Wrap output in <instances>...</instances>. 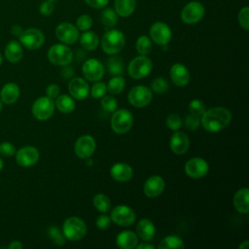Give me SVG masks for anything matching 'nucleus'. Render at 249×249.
I'll return each mask as SVG.
<instances>
[{"label":"nucleus","mask_w":249,"mask_h":249,"mask_svg":"<svg viewBox=\"0 0 249 249\" xmlns=\"http://www.w3.org/2000/svg\"><path fill=\"white\" fill-rule=\"evenodd\" d=\"M200 118V124L209 132H218L227 127L231 121V112L225 107H212L205 110Z\"/></svg>","instance_id":"obj_1"},{"label":"nucleus","mask_w":249,"mask_h":249,"mask_svg":"<svg viewBox=\"0 0 249 249\" xmlns=\"http://www.w3.org/2000/svg\"><path fill=\"white\" fill-rule=\"evenodd\" d=\"M125 45V38L122 31L111 29L107 31L101 39V48L108 54H116L120 53Z\"/></svg>","instance_id":"obj_2"},{"label":"nucleus","mask_w":249,"mask_h":249,"mask_svg":"<svg viewBox=\"0 0 249 249\" xmlns=\"http://www.w3.org/2000/svg\"><path fill=\"white\" fill-rule=\"evenodd\" d=\"M62 232L65 238L71 241L80 240L87 233V225L81 218L72 216L64 221L62 226Z\"/></svg>","instance_id":"obj_3"},{"label":"nucleus","mask_w":249,"mask_h":249,"mask_svg":"<svg viewBox=\"0 0 249 249\" xmlns=\"http://www.w3.org/2000/svg\"><path fill=\"white\" fill-rule=\"evenodd\" d=\"M153 68L152 60L146 56L140 54L139 56L134 57L128 64L127 72L129 76L133 79L139 80L147 77Z\"/></svg>","instance_id":"obj_4"},{"label":"nucleus","mask_w":249,"mask_h":249,"mask_svg":"<svg viewBox=\"0 0 249 249\" xmlns=\"http://www.w3.org/2000/svg\"><path fill=\"white\" fill-rule=\"evenodd\" d=\"M133 124L132 114L125 109H120L113 112L111 118V127L118 134L127 132Z\"/></svg>","instance_id":"obj_5"},{"label":"nucleus","mask_w":249,"mask_h":249,"mask_svg":"<svg viewBox=\"0 0 249 249\" xmlns=\"http://www.w3.org/2000/svg\"><path fill=\"white\" fill-rule=\"evenodd\" d=\"M72 57V51L69 47L63 44H54L48 51V58L54 65H68L71 62Z\"/></svg>","instance_id":"obj_6"},{"label":"nucleus","mask_w":249,"mask_h":249,"mask_svg":"<svg viewBox=\"0 0 249 249\" xmlns=\"http://www.w3.org/2000/svg\"><path fill=\"white\" fill-rule=\"evenodd\" d=\"M31 110L37 120L46 121L50 119L54 112V102L48 96H41L34 101Z\"/></svg>","instance_id":"obj_7"},{"label":"nucleus","mask_w":249,"mask_h":249,"mask_svg":"<svg viewBox=\"0 0 249 249\" xmlns=\"http://www.w3.org/2000/svg\"><path fill=\"white\" fill-rule=\"evenodd\" d=\"M19 43L28 50H37L45 42V36L43 32L38 28H27L22 30L18 36Z\"/></svg>","instance_id":"obj_8"},{"label":"nucleus","mask_w":249,"mask_h":249,"mask_svg":"<svg viewBox=\"0 0 249 249\" xmlns=\"http://www.w3.org/2000/svg\"><path fill=\"white\" fill-rule=\"evenodd\" d=\"M203 5L198 1H191L181 11V18L187 24H194L200 21L204 16Z\"/></svg>","instance_id":"obj_9"},{"label":"nucleus","mask_w":249,"mask_h":249,"mask_svg":"<svg viewBox=\"0 0 249 249\" xmlns=\"http://www.w3.org/2000/svg\"><path fill=\"white\" fill-rule=\"evenodd\" d=\"M152 90L145 86H135L128 91L127 98L129 103L134 107H145L152 100Z\"/></svg>","instance_id":"obj_10"},{"label":"nucleus","mask_w":249,"mask_h":249,"mask_svg":"<svg viewBox=\"0 0 249 249\" xmlns=\"http://www.w3.org/2000/svg\"><path fill=\"white\" fill-rule=\"evenodd\" d=\"M111 220L121 227H129L135 221V213L126 205H118L111 211Z\"/></svg>","instance_id":"obj_11"},{"label":"nucleus","mask_w":249,"mask_h":249,"mask_svg":"<svg viewBox=\"0 0 249 249\" xmlns=\"http://www.w3.org/2000/svg\"><path fill=\"white\" fill-rule=\"evenodd\" d=\"M55 36L60 42L71 45L76 43L80 34L78 28L72 23L61 22L55 28Z\"/></svg>","instance_id":"obj_12"},{"label":"nucleus","mask_w":249,"mask_h":249,"mask_svg":"<svg viewBox=\"0 0 249 249\" xmlns=\"http://www.w3.org/2000/svg\"><path fill=\"white\" fill-rule=\"evenodd\" d=\"M185 173L191 178L198 179L205 176L209 170L207 161L201 158H193L185 164Z\"/></svg>","instance_id":"obj_13"},{"label":"nucleus","mask_w":249,"mask_h":249,"mask_svg":"<svg viewBox=\"0 0 249 249\" xmlns=\"http://www.w3.org/2000/svg\"><path fill=\"white\" fill-rule=\"evenodd\" d=\"M95 140L92 136L83 135L77 139L74 146V150L77 157L86 160L91 157V155L95 151Z\"/></svg>","instance_id":"obj_14"},{"label":"nucleus","mask_w":249,"mask_h":249,"mask_svg":"<svg viewBox=\"0 0 249 249\" xmlns=\"http://www.w3.org/2000/svg\"><path fill=\"white\" fill-rule=\"evenodd\" d=\"M82 70L85 78L90 82H97L104 75V66L96 58H89L86 60L83 64Z\"/></svg>","instance_id":"obj_15"},{"label":"nucleus","mask_w":249,"mask_h":249,"mask_svg":"<svg viewBox=\"0 0 249 249\" xmlns=\"http://www.w3.org/2000/svg\"><path fill=\"white\" fill-rule=\"evenodd\" d=\"M150 36L156 44L165 46L171 40L172 33L169 26L166 23L158 21L151 26Z\"/></svg>","instance_id":"obj_16"},{"label":"nucleus","mask_w":249,"mask_h":249,"mask_svg":"<svg viewBox=\"0 0 249 249\" xmlns=\"http://www.w3.org/2000/svg\"><path fill=\"white\" fill-rule=\"evenodd\" d=\"M39 160V152L33 146H24L16 154V160L18 165L30 167L37 163Z\"/></svg>","instance_id":"obj_17"},{"label":"nucleus","mask_w":249,"mask_h":249,"mask_svg":"<svg viewBox=\"0 0 249 249\" xmlns=\"http://www.w3.org/2000/svg\"><path fill=\"white\" fill-rule=\"evenodd\" d=\"M68 90L71 96L78 100H83L87 98L89 93V88L88 83L86 82V80L80 77L73 78L69 82Z\"/></svg>","instance_id":"obj_18"},{"label":"nucleus","mask_w":249,"mask_h":249,"mask_svg":"<svg viewBox=\"0 0 249 249\" xmlns=\"http://www.w3.org/2000/svg\"><path fill=\"white\" fill-rule=\"evenodd\" d=\"M164 187V180L159 175H154L146 180L143 187V191L148 197H156L159 196L163 192Z\"/></svg>","instance_id":"obj_19"},{"label":"nucleus","mask_w":249,"mask_h":249,"mask_svg":"<svg viewBox=\"0 0 249 249\" xmlns=\"http://www.w3.org/2000/svg\"><path fill=\"white\" fill-rule=\"evenodd\" d=\"M169 146L173 153L177 155H183L189 149V146H190L189 137L184 132L176 131L170 137Z\"/></svg>","instance_id":"obj_20"},{"label":"nucleus","mask_w":249,"mask_h":249,"mask_svg":"<svg viewBox=\"0 0 249 249\" xmlns=\"http://www.w3.org/2000/svg\"><path fill=\"white\" fill-rule=\"evenodd\" d=\"M170 78L172 82L178 87H185L190 81V73L188 68L181 64L175 63L170 68Z\"/></svg>","instance_id":"obj_21"},{"label":"nucleus","mask_w":249,"mask_h":249,"mask_svg":"<svg viewBox=\"0 0 249 249\" xmlns=\"http://www.w3.org/2000/svg\"><path fill=\"white\" fill-rule=\"evenodd\" d=\"M110 174L116 181L127 182L132 178L133 170L132 167L125 162H117L111 167Z\"/></svg>","instance_id":"obj_22"},{"label":"nucleus","mask_w":249,"mask_h":249,"mask_svg":"<svg viewBox=\"0 0 249 249\" xmlns=\"http://www.w3.org/2000/svg\"><path fill=\"white\" fill-rule=\"evenodd\" d=\"M19 88L15 83L6 84L0 91V99L3 103L11 105L14 104L19 97Z\"/></svg>","instance_id":"obj_23"},{"label":"nucleus","mask_w":249,"mask_h":249,"mask_svg":"<svg viewBox=\"0 0 249 249\" xmlns=\"http://www.w3.org/2000/svg\"><path fill=\"white\" fill-rule=\"evenodd\" d=\"M249 191L247 188L239 189L233 196V206L241 214H247L249 211Z\"/></svg>","instance_id":"obj_24"},{"label":"nucleus","mask_w":249,"mask_h":249,"mask_svg":"<svg viewBox=\"0 0 249 249\" xmlns=\"http://www.w3.org/2000/svg\"><path fill=\"white\" fill-rule=\"evenodd\" d=\"M137 235L144 241H149L155 236L156 229L152 221L149 219H141L136 226Z\"/></svg>","instance_id":"obj_25"},{"label":"nucleus","mask_w":249,"mask_h":249,"mask_svg":"<svg viewBox=\"0 0 249 249\" xmlns=\"http://www.w3.org/2000/svg\"><path fill=\"white\" fill-rule=\"evenodd\" d=\"M116 243L120 248L132 249L138 244V237L131 231H124L117 235Z\"/></svg>","instance_id":"obj_26"},{"label":"nucleus","mask_w":249,"mask_h":249,"mask_svg":"<svg viewBox=\"0 0 249 249\" xmlns=\"http://www.w3.org/2000/svg\"><path fill=\"white\" fill-rule=\"evenodd\" d=\"M5 56L12 63L18 62L23 56L21 44L16 40L10 41L5 47Z\"/></svg>","instance_id":"obj_27"},{"label":"nucleus","mask_w":249,"mask_h":249,"mask_svg":"<svg viewBox=\"0 0 249 249\" xmlns=\"http://www.w3.org/2000/svg\"><path fill=\"white\" fill-rule=\"evenodd\" d=\"M116 13L124 18L129 17L135 10L136 0H115Z\"/></svg>","instance_id":"obj_28"},{"label":"nucleus","mask_w":249,"mask_h":249,"mask_svg":"<svg viewBox=\"0 0 249 249\" xmlns=\"http://www.w3.org/2000/svg\"><path fill=\"white\" fill-rule=\"evenodd\" d=\"M55 106L59 112L68 114V113H71L74 111V109L76 107V103L70 95L61 94L56 97Z\"/></svg>","instance_id":"obj_29"},{"label":"nucleus","mask_w":249,"mask_h":249,"mask_svg":"<svg viewBox=\"0 0 249 249\" xmlns=\"http://www.w3.org/2000/svg\"><path fill=\"white\" fill-rule=\"evenodd\" d=\"M80 43L86 50L93 51L99 45V38L96 33L92 31H85L80 38Z\"/></svg>","instance_id":"obj_30"},{"label":"nucleus","mask_w":249,"mask_h":249,"mask_svg":"<svg viewBox=\"0 0 249 249\" xmlns=\"http://www.w3.org/2000/svg\"><path fill=\"white\" fill-rule=\"evenodd\" d=\"M184 241L178 235H167L159 244L160 249H182L184 248Z\"/></svg>","instance_id":"obj_31"},{"label":"nucleus","mask_w":249,"mask_h":249,"mask_svg":"<svg viewBox=\"0 0 249 249\" xmlns=\"http://www.w3.org/2000/svg\"><path fill=\"white\" fill-rule=\"evenodd\" d=\"M93 206L102 213H107L111 208L110 198L104 194H97L93 196L92 199Z\"/></svg>","instance_id":"obj_32"},{"label":"nucleus","mask_w":249,"mask_h":249,"mask_svg":"<svg viewBox=\"0 0 249 249\" xmlns=\"http://www.w3.org/2000/svg\"><path fill=\"white\" fill-rule=\"evenodd\" d=\"M125 86V81L123 77L121 76H115L113 78H111L108 82V84L106 85L107 87V90L111 93V94H119L121 93Z\"/></svg>","instance_id":"obj_33"},{"label":"nucleus","mask_w":249,"mask_h":249,"mask_svg":"<svg viewBox=\"0 0 249 249\" xmlns=\"http://www.w3.org/2000/svg\"><path fill=\"white\" fill-rule=\"evenodd\" d=\"M100 21L106 27H113L118 22V14L111 8L105 9L100 16Z\"/></svg>","instance_id":"obj_34"},{"label":"nucleus","mask_w":249,"mask_h":249,"mask_svg":"<svg viewBox=\"0 0 249 249\" xmlns=\"http://www.w3.org/2000/svg\"><path fill=\"white\" fill-rule=\"evenodd\" d=\"M136 50L142 55L148 54L152 51V42L150 38L146 35L138 37L136 41Z\"/></svg>","instance_id":"obj_35"},{"label":"nucleus","mask_w":249,"mask_h":249,"mask_svg":"<svg viewBox=\"0 0 249 249\" xmlns=\"http://www.w3.org/2000/svg\"><path fill=\"white\" fill-rule=\"evenodd\" d=\"M107 66L109 69V72L112 75H121L124 70V64L123 60L118 56H112L107 61Z\"/></svg>","instance_id":"obj_36"},{"label":"nucleus","mask_w":249,"mask_h":249,"mask_svg":"<svg viewBox=\"0 0 249 249\" xmlns=\"http://www.w3.org/2000/svg\"><path fill=\"white\" fill-rule=\"evenodd\" d=\"M168 83L165 79L161 78V77H158L156 79H154L152 81L151 84V89L154 92L158 93V94H161L164 93L167 89H168Z\"/></svg>","instance_id":"obj_37"},{"label":"nucleus","mask_w":249,"mask_h":249,"mask_svg":"<svg viewBox=\"0 0 249 249\" xmlns=\"http://www.w3.org/2000/svg\"><path fill=\"white\" fill-rule=\"evenodd\" d=\"M101 106L102 108L109 113H113L117 110L118 102L117 99L111 95H104L101 99Z\"/></svg>","instance_id":"obj_38"},{"label":"nucleus","mask_w":249,"mask_h":249,"mask_svg":"<svg viewBox=\"0 0 249 249\" xmlns=\"http://www.w3.org/2000/svg\"><path fill=\"white\" fill-rule=\"evenodd\" d=\"M190 114L196 116H201L205 111V104L200 99H193L189 104Z\"/></svg>","instance_id":"obj_39"},{"label":"nucleus","mask_w":249,"mask_h":249,"mask_svg":"<svg viewBox=\"0 0 249 249\" xmlns=\"http://www.w3.org/2000/svg\"><path fill=\"white\" fill-rule=\"evenodd\" d=\"M49 236L56 245H63L65 243V236L56 227H51L48 231Z\"/></svg>","instance_id":"obj_40"},{"label":"nucleus","mask_w":249,"mask_h":249,"mask_svg":"<svg viewBox=\"0 0 249 249\" xmlns=\"http://www.w3.org/2000/svg\"><path fill=\"white\" fill-rule=\"evenodd\" d=\"M92 23H93L92 18L89 15H82L76 20L77 28L80 30H83V31L89 30L92 26Z\"/></svg>","instance_id":"obj_41"},{"label":"nucleus","mask_w":249,"mask_h":249,"mask_svg":"<svg viewBox=\"0 0 249 249\" xmlns=\"http://www.w3.org/2000/svg\"><path fill=\"white\" fill-rule=\"evenodd\" d=\"M107 91V87L104 83L102 82H96L90 89V95L93 98H101L102 96L105 95Z\"/></svg>","instance_id":"obj_42"},{"label":"nucleus","mask_w":249,"mask_h":249,"mask_svg":"<svg viewBox=\"0 0 249 249\" xmlns=\"http://www.w3.org/2000/svg\"><path fill=\"white\" fill-rule=\"evenodd\" d=\"M166 125L172 130H178L182 126V120L177 114H169L166 118Z\"/></svg>","instance_id":"obj_43"},{"label":"nucleus","mask_w":249,"mask_h":249,"mask_svg":"<svg viewBox=\"0 0 249 249\" xmlns=\"http://www.w3.org/2000/svg\"><path fill=\"white\" fill-rule=\"evenodd\" d=\"M238 22L245 30L249 28V8L244 7L238 13Z\"/></svg>","instance_id":"obj_44"},{"label":"nucleus","mask_w":249,"mask_h":249,"mask_svg":"<svg viewBox=\"0 0 249 249\" xmlns=\"http://www.w3.org/2000/svg\"><path fill=\"white\" fill-rule=\"evenodd\" d=\"M200 124V118L199 116H196L193 114H190L186 117L185 120V126L189 128L190 130L196 129Z\"/></svg>","instance_id":"obj_45"},{"label":"nucleus","mask_w":249,"mask_h":249,"mask_svg":"<svg viewBox=\"0 0 249 249\" xmlns=\"http://www.w3.org/2000/svg\"><path fill=\"white\" fill-rule=\"evenodd\" d=\"M16 154L15 146L10 142H2L0 143V155L4 157H12Z\"/></svg>","instance_id":"obj_46"},{"label":"nucleus","mask_w":249,"mask_h":249,"mask_svg":"<svg viewBox=\"0 0 249 249\" xmlns=\"http://www.w3.org/2000/svg\"><path fill=\"white\" fill-rule=\"evenodd\" d=\"M53 11H54V4L50 0H46L42 2L39 7V12L44 16H50L53 14Z\"/></svg>","instance_id":"obj_47"},{"label":"nucleus","mask_w":249,"mask_h":249,"mask_svg":"<svg viewBox=\"0 0 249 249\" xmlns=\"http://www.w3.org/2000/svg\"><path fill=\"white\" fill-rule=\"evenodd\" d=\"M111 225V218L107 215H100L96 219V226L99 230H107Z\"/></svg>","instance_id":"obj_48"},{"label":"nucleus","mask_w":249,"mask_h":249,"mask_svg":"<svg viewBox=\"0 0 249 249\" xmlns=\"http://www.w3.org/2000/svg\"><path fill=\"white\" fill-rule=\"evenodd\" d=\"M59 91H60V89H59V87L56 84H51L46 89L47 96L52 98V99L56 98L59 95Z\"/></svg>","instance_id":"obj_49"},{"label":"nucleus","mask_w":249,"mask_h":249,"mask_svg":"<svg viewBox=\"0 0 249 249\" xmlns=\"http://www.w3.org/2000/svg\"><path fill=\"white\" fill-rule=\"evenodd\" d=\"M85 2L91 8L101 9L108 4L109 0H85Z\"/></svg>","instance_id":"obj_50"},{"label":"nucleus","mask_w":249,"mask_h":249,"mask_svg":"<svg viewBox=\"0 0 249 249\" xmlns=\"http://www.w3.org/2000/svg\"><path fill=\"white\" fill-rule=\"evenodd\" d=\"M11 32H12V34H13L14 36L18 37V36L21 34V32H22V28H21L19 25L16 24V25H13V26H12Z\"/></svg>","instance_id":"obj_51"},{"label":"nucleus","mask_w":249,"mask_h":249,"mask_svg":"<svg viewBox=\"0 0 249 249\" xmlns=\"http://www.w3.org/2000/svg\"><path fill=\"white\" fill-rule=\"evenodd\" d=\"M67 65H65V68L62 70L61 74L65 77V78H69V77H72L74 72H73V69L70 68V67H66Z\"/></svg>","instance_id":"obj_52"},{"label":"nucleus","mask_w":249,"mask_h":249,"mask_svg":"<svg viewBox=\"0 0 249 249\" xmlns=\"http://www.w3.org/2000/svg\"><path fill=\"white\" fill-rule=\"evenodd\" d=\"M8 248L9 249H21L22 248V244L19 241H18V240H14V241H12L9 244Z\"/></svg>","instance_id":"obj_53"},{"label":"nucleus","mask_w":249,"mask_h":249,"mask_svg":"<svg viewBox=\"0 0 249 249\" xmlns=\"http://www.w3.org/2000/svg\"><path fill=\"white\" fill-rule=\"evenodd\" d=\"M136 248L137 249H154V246L148 243H141V244H137Z\"/></svg>","instance_id":"obj_54"},{"label":"nucleus","mask_w":249,"mask_h":249,"mask_svg":"<svg viewBox=\"0 0 249 249\" xmlns=\"http://www.w3.org/2000/svg\"><path fill=\"white\" fill-rule=\"evenodd\" d=\"M248 246H249V241L248 240H244L241 244H239L238 248L239 249H247Z\"/></svg>","instance_id":"obj_55"},{"label":"nucleus","mask_w":249,"mask_h":249,"mask_svg":"<svg viewBox=\"0 0 249 249\" xmlns=\"http://www.w3.org/2000/svg\"><path fill=\"white\" fill-rule=\"evenodd\" d=\"M3 168V160H2V159L0 158V170Z\"/></svg>","instance_id":"obj_56"},{"label":"nucleus","mask_w":249,"mask_h":249,"mask_svg":"<svg viewBox=\"0 0 249 249\" xmlns=\"http://www.w3.org/2000/svg\"><path fill=\"white\" fill-rule=\"evenodd\" d=\"M2 61H3V57H2V54H1V53H0V65L2 64Z\"/></svg>","instance_id":"obj_57"},{"label":"nucleus","mask_w":249,"mask_h":249,"mask_svg":"<svg viewBox=\"0 0 249 249\" xmlns=\"http://www.w3.org/2000/svg\"><path fill=\"white\" fill-rule=\"evenodd\" d=\"M2 106H3V102H2L1 99H0V111L2 110Z\"/></svg>","instance_id":"obj_58"},{"label":"nucleus","mask_w":249,"mask_h":249,"mask_svg":"<svg viewBox=\"0 0 249 249\" xmlns=\"http://www.w3.org/2000/svg\"><path fill=\"white\" fill-rule=\"evenodd\" d=\"M50 1H52V2H54V1H57V0H50Z\"/></svg>","instance_id":"obj_59"}]
</instances>
